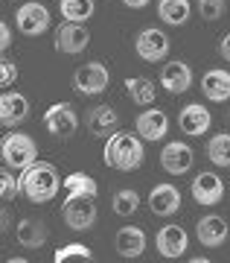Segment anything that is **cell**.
Returning <instances> with one entry per match:
<instances>
[{"instance_id":"13","label":"cell","mask_w":230,"mask_h":263,"mask_svg":"<svg viewBox=\"0 0 230 263\" xmlns=\"http://www.w3.org/2000/svg\"><path fill=\"white\" fill-rule=\"evenodd\" d=\"M134 129H137V135L149 143L163 141L166 135H169V114H166L163 108H152V105H149L146 111L137 114Z\"/></svg>"},{"instance_id":"23","label":"cell","mask_w":230,"mask_h":263,"mask_svg":"<svg viewBox=\"0 0 230 263\" xmlns=\"http://www.w3.org/2000/svg\"><path fill=\"white\" fill-rule=\"evenodd\" d=\"M122 85H126V94H129V100L134 105L149 108V105L157 100V82L149 79V76H126Z\"/></svg>"},{"instance_id":"32","label":"cell","mask_w":230,"mask_h":263,"mask_svg":"<svg viewBox=\"0 0 230 263\" xmlns=\"http://www.w3.org/2000/svg\"><path fill=\"white\" fill-rule=\"evenodd\" d=\"M15 82H18V65H15V59L3 56V62H0V85L12 88Z\"/></svg>"},{"instance_id":"11","label":"cell","mask_w":230,"mask_h":263,"mask_svg":"<svg viewBox=\"0 0 230 263\" xmlns=\"http://www.w3.org/2000/svg\"><path fill=\"white\" fill-rule=\"evenodd\" d=\"M195 164V152L190 143L184 141H169L160 149V167L169 173V176H184V173H190Z\"/></svg>"},{"instance_id":"17","label":"cell","mask_w":230,"mask_h":263,"mask_svg":"<svg viewBox=\"0 0 230 263\" xmlns=\"http://www.w3.org/2000/svg\"><path fill=\"white\" fill-rule=\"evenodd\" d=\"M227 234H230V228L219 214H204L195 222V237H198V243L204 249H219V246H224L227 243Z\"/></svg>"},{"instance_id":"2","label":"cell","mask_w":230,"mask_h":263,"mask_svg":"<svg viewBox=\"0 0 230 263\" xmlns=\"http://www.w3.org/2000/svg\"><path fill=\"white\" fill-rule=\"evenodd\" d=\"M61 187H65V179L58 176L55 164H50V161H35L32 167H27L20 173V193H24L32 205L53 202Z\"/></svg>"},{"instance_id":"21","label":"cell","mask_w":230,"mask_h":263,"mask_svg":"<svg viewBox=\"0 0 230 263\" xmlns=\"http://www.w3.org/2000/svg\"><path fill=\"white\" fill-rule=\"evenodd\" d=\"M15 240L24 249H44V243L50 240V231L35 216H20L18 226H15Z\"/></svg>"},{"instance_id":"6","label":"cell","mask_w":230,"mask_h":263,"mask_svg":"<svg viewBox=\"0 0 230 263\" xmlns=\"http://www.w3.org/2000/svg\"><path fill=\"white\" fill-rule=\"evenodd\" d=\"M88 44H91V32L79 21H61L53 32V47L61 56H79L88 50Z\"/></svg>"},{"instance_id":"3","label":"cell","mask_w":230,"mask_h":263,"mask_svg":"<svg viewBox=\"0 0 230 263\" xmlns=\"http://www.w3.org/2000/svg\"><path fill=\"white\" fill-rule=\"evenodd\" d=\"M0 158L15 173H24L27 167H32L38 161V143L29 135H24V132H9L0 141Z\"/></svg>"},{"instance_id":"22","label":"cell","mask_w":230,"mask_h":263,"mask_svg":"<svg viewBox=\"0 0 230 263\" xmlns=\"http://www.w3.org/2000/svg\"><path fill=\"white\" fill-rule=\"evenodd\" d=\"M201 94L210 103H227L230 100V73L224 67H213L201 76Z\"/></svg>"},{"instance_id":"30","label":"cell","mask_w":230,"mask_h":263,"mask_svg":"<svg viewBox=\"0 0 230 263\" xmlns=\"http://www.w3.org/2000/svg\"><path fill=\"white\" fill-rule=\"evenodd\" d=\"M73 257H82V260H93L91 246H85V243H67V246H61V249H58V252L53 254V260H55V263L73 260Z\"/></svg>"},{"instance_id":"9","label":"cell","mask_w":230,"mask_h":263,"mask_svg":"<svg viewBox=\"0 0 230 263\" xmlns=\"http://www.w3.org/2000/svg\"><path fill=\"white\" fill-rule=\"evenodd\" d=\"M155 249H157V254H160V257H166V260L184 257L186 249H190V234H186V228L184 226H175V222L157 228Z\"/></svg>"},{"instance_id":"25","label":"cell","mask_w":230,"mask_h":263,"mask_svg":"<svg viewBox=\"0 0 230 263\" xmlns=\"http://www.w3.org/2000/svg\"><path fill=\"white\" fill-rule=\"evenodd\" d=\"M65 196H99V184L93 176L76 170V173H67L65 179Z\"/></svg>"},{"instance_id":"24","label":"cell","mask_w":230,"mask_h":263,"mask_svg":"<svg viewBox=\"0 0 230 263\" xmlns=\"http://www.w3.org/2000/svg\"><path fill=\"white\" fill-rule=\"evenodd\" d=\"M190 0H157V18L163 21L166 27H184L190 21Z\"/></svg>"},{"instance_id":"5","label":"cell","mask_w":230,"mask_h":263,"mask_svg":"<svg viewBox=\"0 0 230 263\" xmlns=\"http://www.w3.org/2000/svg\"><path fill=\"white\" fill-rule=\"evenodd\" d=\"M50 24H53L50 9H47L44 3H38V0H24L15 9V29L27 38L44 35L47 29H50Z\"/></svg>"},{"instance_id":"36","label":"cell","mask_w":230,"mask_h":263,"mask_svg":"<svg viewBox=\"0 0 230 263\" xmlns=\"http://www.w3.org/2000/svg\"><path fill=\"white\" fill-rule=\"evenodd\" d=\"M122 3H126L129 9H146V6L152 3V0H122Z\"/></svg>"},{"instance_id":"8","label":"cell","mask_w":230,"mask_h":263,"mask_svg":"<svg viewBox=\"0 0 230 263\" xmlns=\"http://www.w3.org/2000/svg\"><path fill=\"white\" fill-rule=\"evenodd\" d=\"M108 82H111V73L102 62H88V65H82L73 73V88H76V94H82V97L102 94L108 88Z\"/></svg>"},{"instance_id":"28","label":"cell","mask_w":230,"mask_h":263,"mask_svg":"<svg viewBox=\"0 0 230 263\" xmlns=\"http://www.w3.org/2000/svg\"><path fill=\"white\" fill-rule=\"evenodd\" d=\"M111 208H114V214L117 216H134L140 208V193L134 187H122L114 193L111 199Z\"/></svg>"},{"instance_id":"7","label":"cell","mask_w":230,"mask_h":263,"mask_svg":"<svg viewBox=\"0 0 230 263\" xmlns=\"http://www.w3.org/2000/svg\"><path fill=\"white\" fill-rule=\"evenodd\" d=\"M169 50H172V41H169V35H166L160 27L140 29L137 38H134V53H137V59H143L149 65L163 62V59L169 56Z\"/></svg>"},{"instance_id":"1","label":"cell","mask_w":230,"mask_h":263,"mask_svg":"<svg viewBox=\"0 0 230 263\" xmlns=\"http://www.w3.org/2000/svg\"><path fill=\"white\" fill-rule=\"evenodd\" d=\"M146 158V149H143V138L137 132H114L105 138V146H102V161L108 164L111 170H120V173H131L137 170Z\"/></svg>"},{"instance_id":"10","label":"cell","mask_w":230,"mask_h":263,"mask_svg":"<svg viewBox=\"0 0 230 263\" xmlns=\"http://www.w3.org/2000/svg\"><path fill=\"white\" fill-rule=\"evenodd\" d=\"M44 129L55 138H73L79 129V117L70 103H53L44 111Z\"/></svg>"},{"instance_id":"26","label":"cell","mask_w":230,"mask_h":263,"mask_svg":"<svg viewBox=\"0 0 230 263\" xmlns=\"http://www.w3.org/2000/svg\"><path fill=\"white\" fill-rule=\"evenodd\" d=\"M207 158L221 170H230V132H219L207 141Z\"/></svg>"},{"instance_id":"27","label":"cell","mask_w":230,"mask_h":263,"mask_svg":"<svg viewBox=\"0 0 230 263\" xmlns=\"http://www.w3.org/2000/svg\"><path fill=\"white\" fill-rule=\"evenodd\" d=\"M58 12H61V18L65 21H85L93 18V12H96V3L93 0H58Z\"/></svg>"},{"instance_id":"4","label":"cell","mask_w":230,"mask_h":263,"mask_svg":"<svg viewBox=\"0 0 230 263\" xmlns=\"http://www.w3.org/2000/svg\"><path fill=\"white\" fill-rule=\"evenodd\" d=\"M96 216V196H65L61 202V219L70 231H91Z\"/></svg>"},{"instance_id":"20","label":"cell","mask_w":230,"mask_h":263,"mask_svg":"<svg viewBox=\"0 0 230 263\" xmlns=\"http://www.w3.org/2000/svg\"><path fill=\"white\" fill-rule=\"evenodd\" d=\"M149 246V237L146 231L140 226H122L120 231H117V237H114V249H117V254L120 257H140V254L146 252Z\"/></svg>"},{"instance_id":"34","label":"cell","mask_w":230,"mask_h":263,"mask_svg":"<svg viewBox=\"0 0 230 263\" xmlns=\"http://www.w3.org/2000/svg\"><path fill=\"white\" fill-rule=\"evenodd\" d=\"M219 56L230 65V32H224V35H221V41H219Z\"/></svg>"},{"instance_id":"19","label":"cell","mask_w":230,"mask_h":263,"mask_svg":"<svg viewBox=\"0 0 230 263\" xmlns=\"http://www.w3.org/2000/svg\"><path fill=\"white\" fill-rule=\"evenodd\" d=\"M29 117V100L20 91H3L0 97V123L6 129H15Z\"/></svg>"},{"instance_id":"33","label":"cell","mask_w":230,"mask_h":263,"mask_svg":"<svg viewBox=\"0 0 230 263\" xmlns=\"http://www.w3.org/2000/svg\"><path fill=\"white\" fill-rule=\"evenodd\" d=\"M12 41H15V35H12V27L6 24V21H3V24H0V47L9 50V47H12Z\"/></svg>"},{"instance_id":"15","label":"cell","mask_w":230,"mask_h":263,"mask_svg":"<svg viewBox=\"0 0 230 263\" xmlns=\"http://www.w3.org/2000/svg\"><path fill=\"white\" fill-rule=\"evenodd\" d=\"M85 126H88L91 138H108V135H114V132L120 129V114L108 103L93 105L91 111H88V117H85Z\"/></svg>"},{"instance_id":"14","label":"cell","mask_w":230,"mask_h":263,"mask_svg":"<svg viewBox=\"0 0 230 263\" xmlns=\"http://www.w3.org/2000/svg\"><path fill=\"white\" fill-rule=\"evenodd\" d=\"M193 199L198 205H219L221 199H224V181H221L219 173H210V170H204L193 179V187H190Z\"/></svg>"},{"instance_id":"18","label":"cell","mask_w":230,"mask_h":263,"mask_svg":"<svg viewBox=\"0 0 230 263\" xmlns=\"http://www.w3.org/2000/svg\"><path fill=\"white\" fill-rule=\"evenodd\" d=\"M149 208L155 216H175L181 211V190L169 181H160L149 193Z\"/></svg>"},{"instance_id":"31","label":"cell","mask_w":230,"mask_h":263,"mask_svg":"<svg viewBox=\"0 0 230 263\" xmlns=\"http://www.w3.org/2000/svg\"><path fill=\"white\" fill-rule=\"evenodd\" d=\"M195 6H198V15H201L204 21H219L221 15H224V9H227V3H224V0H198V3H195Z\"/></svg>"},{"instance_id":"29","label":"cell","mask_w":230,"mask_h":263,"mask_svg":"<svg viewBox=\"0 0 230 263\" xmlns=\"http://www.w3.org/2000/svg\"><path fill=\"white\" fill-rule=\"evenodd\" d=\"M0 196H3V202H12L15 196H24L20 193V176H15V170L6 167V164L0 170Z\"/></svg>"},{"instance_id":"35","label":"cell","mask_w":230,"mask_h":263,"mask_svg":"<svg viewBox=\"0 0 230 263\" xmlns=\"http://www.w3.org/2000/svg\"><path fill=\"white\" fill-rule=\"evenodd\" d=\"M0 222H3V231H9V228H12V214H9V208H3V211H0Z\"/></svg>"},{"instance_id":"16","label":"cell","mask_w":230,"mask_h":263,"mask_svg":"<svg viewBox=\"0 0 230 263\" xmlns=\"http://www.w3.org/2000/svg\"><path fill=\"white\" fill-rule=\"evenodd\" d=\"M178 126H181V132L190 135V138H201V135H207V129L213 126V114L207 111L204 103H190L178 111Z\"/></svg>"},{"instance_id":"12","label":"cell","mask_w":230,"mask_h":263,"mask_svg":"<svg viewBox=\"0 0 230 263\" xmlns=\"http://www.w3.org/2000/svg\"><path fill=\"white\" fill-rule=\"evenodd\" d=\"M193 67L186 65L184 59H172L160 67V88L166 94H184L193 88Z\"/></svg>"},{"instance_id":"37","label":"cell","mask_w":230,"mask_h":263,"mask_svg":"<svg viewBox=\"0 0 230 263\" xmlns=\"http://www.w3.org/2000/svg\"><path fill=\"white\" fill-rule=\"evenodd\" d=\"M227 120H230V111H227Z\"/></svg>"}]
</instances>
